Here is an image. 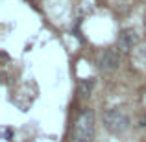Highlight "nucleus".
Returning a JSON list of instances; mask_svg holds the SVG:
<instances>
[{
  "mask_svg": "<svg viewBox=\"0 0 146 142\" xmlns=\"http://www.w3.org/2000/svg\"><path fill=\"white\" fill-rule=\"evenodd\" d=\"M143 2H146V0H143Z\"/></svg>",
  "mask_w": 146,
  "mask_h": 142,
  "instance_id": "6e6552de",
  "label": "nucleus"
},
{
  "mask_svg": "<svg viewBox=\"0 0 146 142\" xmlns=\"http://www.w3.org/2000/svg\"><path fill=\"white\" fill-rule=\"evenodd\" d=\"M94 79L91 78V79H82V81L78 83V92L82 98H89L91 92H93V89H94Z\"/></svg>",
  "mask_w": 146,
  "mask_h": 142,
  "instance_id": "39448f33",
  "label": "nucleus"
},
{
  "mask_svg": "<svg viewBox=\"0 0 146 142\" xmlns=\"http://www.w3.org/2000/svg\"><path fill=\"white\" fill-rule=\"evenodd\" d=\"M102 122H104V127L107 129V133H111L115 137L124 135L131 127V118L128 116V113H124L118 107H109V109L104 111Z\"/></svg>",
  "mask_w": 146,
  "mask_h": 142,
  "instance_id": "f03ea898",
  "label": "nucleus"
},
{
  "mask_svg": "<svg viewBox=\"0 0 146 142\" xmlns=\"http://www.w3.org/2000/svg\"><path fill=\"white\" fill-rule=\"evenodd\" d=\"M122 65V52L117 46L115 48H106L102 53L98 55V68L106 74L118 70Z\"/></svg>",
  "mask_w": 146,
  "mask_h": 142,
  "instance_id": "7ed1b4c3",
  "label": "nucleus"
},
{
  "mask_svg": "<svg viewBox=\"0 0 146 142\" xmlns=\"http://www.w3.org/2000/svg\"><path fill=\"white\" fill-rule=\"evenodd\" d=\"M11 133H13V131H11V127H4V139L11 140Z\"/></svg>",
  "mask_w": 146,
  "mask_h": 142,
  "instance_id": "423d86ee",
  "label": "nucleus"
},
{
  "mask_svg": "<svg viewBox=\"0 0 146 142\" xmlns=\"http://www.w3.org/2000/svg\"><path fill=\"white\" fill-rule=\"evenodd\" d=\"M94 137H96V124L93 109H82L74 120L72 139L74 142H94Z\"/></svg>",
  "mask_w": 146,
  "mask_h": 142,
  "instance_id": "f257e3e1",
  "label": "nucleus"
},
{
  "mask_svg": "<svg viewBox=\"0 0 146 142\" xmlns=\"http://www.w3.org/2000/svg\"><path fill=\"white\" fill-rule=\"evenodd\" d=\"M144 26H146V15H144Z\"/></svg>",
  "mask_w": 146,
  "mask_h": 142,
  "instance_id": "0eeeda50",
  "label": "nucleus"
},
{
  "mask_svg": "<svg viewBox=\"0 0 146 142\" xmlns=\"http://www.w3.org/2000/svg\"><path fill=\"white\" fill-rule=\"evenodd\" d=\"M139 43H141V37L133 28H124L117 35V48L122 53H129L131 50H135L139 46Z\"/></svg>",
  "mask_w": 146,
  "mask_h": 142,
  "instance_id": "20e7f679",
  "label": "nucleus"
}]
</instances>
